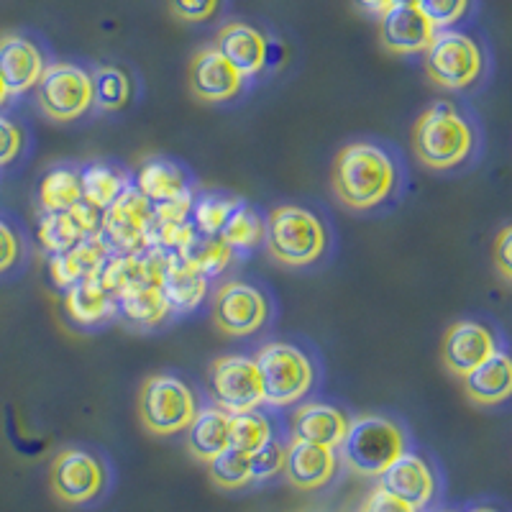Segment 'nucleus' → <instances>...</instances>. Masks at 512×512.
<instances>
[{"label":"nucleus","instance_id":"20","mask_svg":"<svg viewBox=\"0 0 512 512\" xmlns=\"http://www.w3.org/2000/svg\"><path fill=\"white\" fill-rule=\"evenodd\" d=\"M113 246L108 244V239L103 236V231L93 233L88 239H82L80 244L72 246L70 251H62V254H54L49 259V274H52V282L62 290H70L72 285H77L85 277H93L100 272L108 256L113 254Z\"/></svg>","mask_w":512,"mask_h":512},{"label":"nucleus","instance_id":"23","mask_svg":"<svg viewBox=\"0 0 512 512\" xmlns=\"http://www.w3.org/2000/svg\"><path fill=\"white\" fill-rule=\"evenodd\" d=\"M64 310L77 326H100L118 313V297L93 274L64 290Z\"/></svg>","mask_w":512,"mask_h":512},{"label":"nucleus","instance_id":"36","mask_svg":"<svg viewBox=\"0 0 512 512\" xmlns=\"http://www.w3.org/2000/svg\"><path fill=\"white\" fill-rule=\"evenodd\" d=\"M210 479L223 489H239L251 482V459L249 454H241L236 448L228 446L223 454L208 461Z\"/></svg>","mask_w":512,"mask_h":512},{"label":"nucleus","instance_id":"28","mask_svg":"<svg viewBox=\"0 0 512 512\" xmlns=\"http://www.w3.org/2000/svg\"><path fill=\"white\" fill-rule=\"evenodd\" d=\"M118 313L126 315L134 326L154 328L172 313V308L159 285H134L118 292Z\"/></svg>","mask_w":512,"mask_h":512},{"label":"nucleus","instance_id":"1","mask_svg":"<svg viewBox=\"0 0 512 512\" xmlns=\"http://www.w3.org/2000/svg\"><path fill=\"white\" fill-rule=\"evenodd\" d=\"M331 185L341 205L351 210H372L395 190L397 167L379 144L354 141L338 152Z\"/></svg>","mask_w":512,"mask_h":512},{"label":"nucleus","instance_id":"9","mask_svg":"<svg viewBox=\"0 0 512 512\" xmlns=\"http://www.w3.org/2000/svg\"><path fill=\"white\" fill-rule=\"evenodd\" d=\"M210 395L216 408L228 415H239L256 410L264 402V384L256 361L249 356H221L210 367Z\"/></svg>","mask_w":512,"mask_h":512},{"label":"nucleus","instance_id":"4","mask_svg":"<svg viewBox=\"0 0 512 512\" xmlns=\"http://www.w3.org/2000/svg\"><path fill=\"white\" fill-rule=\"evenodd\" d=\"M264 384V402L274 408H287L303 400L315 382L313 361L303 349L285 341L264 344L254 356Z\"/></svg>","mask_w":512,"mask_h":512},{"label":"nucleus","instance_id":"17","mask_svg":"<svg viewBox=\"0 0 512 512\" xmlns=\"http://www.w3.org/2000/svg\"><path fill=\"white\" fill-rule=\"evenodd\" d=\"M47 70L44 54L34 41L24 34L0 36V77L11 95H24L36 88Z\"/></svg>","mask_w":512,"mask_h":512},{"label":"nucleus","instance_id":"5","mask_svg":"<svg viewBox=\"0 0 512 512\" xmlns=\"http://www.w3.org/2000/svg\"><path fill=\"white\" fill-rule=\"evenodd\" d=\"M198 415L195 392L172 374H152L139 390V418L154 436H175L187 431Z\"/></svg>","mask_w":512,"mask_h":512},{"label":"nucleus","instance_id":"24","mask_svg":"<svg viewBox=\"0 0 512 512\" xmlns=\"http://www.w3.org/2000/svg\"><path fill=\"white\" fill-rule=\"evenodd\" d=\"M162 292L172 313H190L208 295V277L192 267L187 259H182L177 251H169L162 277Z\"/></svg>","mask_w":512,"mask_h":512},{"label":"nucleus","instance_id":"21","mask_svg":"<svg viewBox=\"0 0 512 512\" xmlns=\"http://www.w3.org/2000/svg\"><path fill=\"white\" fill-rule=\"evenodd\" d=\"M216 49L228 59V62L239 70V75L256 77L267 67L269 59V41L259 29L241 21L226 24L218 31Z\"/></svg>","mask_w":512,"mask_h":512},{"label":"nucleus","instance_id":"32","mask_svg":"<svg viewBox=\"0 0 512 512\" xmlns=\"http://www.w3.org/2000/svg\"><path fill=\"white\" fill-rule=\"evenodd\" d=\"M218 239L231 246L233 251L254 249L264 241V218H259V213L241 200L239 208L228 216L226 226L218 233Z\"/></svg>","mask_w":512,"mask_h":512},{"label":"nucleus","instance_id":"18","mask_svg":"<svg viewBox=\"0 0 512 512\" xmlns=\"http://www.w3.org/2000/svg\"><path fill=\"white\" fill-rule=\"evenodd\" d=\"M382 489H387L390 495L400 497L413 507H425L436 495V477L428 461L418 454H405L397 456L382 474Z\"/></svg>","mask_w":512,"mask_h":512},{"label":"nucleus","instance_id":"26","mask_svg":"<svg viewBox=\"0 0 512 512\" xmlns=\"http://www.w3.org/2000/svg\"><path fill=\"white\" fill-rule=\"evenodd\" d=\"M136 187L152 200V205L172 203V200L192 195L190 185H187V175L182 172L180 164L162 157H149L141 162L139 175H136Z\"/></svg>","mask_w":512,"mask_h":512},{"label":"nucleus","instance_id":"16","mask_svg":"<svg viewBox=\"0 0 512 512\" xmlns=\"http://www.w3.org/2000/svg\"><path fill=\"white\" fill-rule=\"evenodd\" d=\"M100 221H103L100 210L88 203H77L75 208L64 210V213H44V218L39 221L41 249L52 256L70 251L82 239L98 233Z\"/></svg>","mask_w":512,"mask_h":512},{"label":"nucleus","instance_id":"35","mask_svg":"<svg viewBox=\"0 0 512 512\" xmlns=\"http://www.w3.org/2000/svg\"><path fill=\"white\" fill-rule=\"evenodd\" d=\"M241 198H226V195H213V192H205L200 198H195L192 203V223L198 228V233L205 236H218L221 228L226 226L228 216L233 210L239 208Z\"/></svg>","mask_w":512,"mask_h":512},{"label":"nucleus","instance_id":"27","mask_svg":"<svg viewBox=\"0 0 512 512\" xmlns=\"http://www.w3.org/2000/svg\"><path fill=\"white\" fill-rule=\"evenodd\" d=\"M231 446V415L221 408L198 410L195 420L187 428V448L195 459H216Z\"/></svg>","mask_w":512,"mask_h":512},{"label":"nucleus","instance_id":"8","mask_svg":"<svg viewBox=\"0 0 512 512\" xmlns=\"http://www.w3.org/2000/svg\"><path fill=\"white\" fill-rule=\"evenodd\" d=\"M36 105L47 118L59 123L75 121L93 108V75L80 64H47L34 88Z\"/></svg>","mask_w":512,"mask_h":512},{"label":"nucleus","instance_id":"12","mask_svg":"<svg viewBox=\"0 0 512 512\" xmlns=\"http://www.w3.org/2000/svg\"><path fill=\"white\" fill-rule=\"evenodd\" d=\"M213 318H216L218 331L226 333V336H254L269 320V300L259 287L231 280L216 292Z\"/></svg>","mask_w":512,"mask_h":512},{"label":"nucleus","instance_id":"40","mask_svg":"<svg viewBox=\"0 0 512 512\" xmlns=\"http://www.w3.org/2000/svg\"><path fill=\"white\" fill-rule=\"evenodd\" d=\"M24 149V131L11 118L0 116V167L11 164Z\"/></svg>","mask_w":512,"mask_h":512},{"label":"nucleus","instance_id":"11","mask_svg":"<svg viewBox=\"0 0 512 512\" xmlns=\"http://www.w3.org/2000/svg\"><path fill=\"white\" fill-rule=\"evenodd\" d=\"M52 492L67 505H85L100 497L108 482L103 461L82 448H64L52 464Z\"/></svg>","mask_w":512,"mask_h":512},{"label":"nucleus","instance_id":"33","mask_svg":"<svg viewBox=\"0 0 512 512\" xmlns=\"http://www.w3.org/2000/svg\"><path fill=\"white\" fill-rule=\"evenodd\" d=\"M93 98L100 111H121L131 98V80L118 67L103 64L93 75Z\"/></svg>","mask_w":512,"mask_h":512},{"label":"nucleus","instance_id":"44","mask_svg":"<svg viewBox=\"0 0 512 512\" xmlns=\"http://www.w3.org/2000/svg\"><path fill=\"white\" fill-rule=\"evenodd\" d=\"M361 6L367 8L369 13H374V16H382L384 11H387V8L392 6V3H395V0H359Z\"/></svg>","mask_w":512,"mask_h":512},{"label":"nucleus","instance_id":"22","mask_svg":"<svg viewBox=\"0 0 512 512\" xmlns=\"http://www.w3.org/2000/svg\"><path fill=\"white\" fill-rule=\"evenodd\" d=\"M351 420L336 405L328 402H305L292 415V438L320 446L338 448L344 443Z\"/></svg>","mask_w":512,"mask_h":512},{"label":"nucleus","instance_id":"13","mask_svg":"<svg viewBox=\"0 0 512 512\" xmlns=\"http://www.w3.org/2000/svg\"><path fill=\"white\" fill-rule=\"evenodd\" d=\"M436 26L415 6V0H395L379 16V39L392 54H423L431 47Z\"/></svg>","mask_w":512,"mask_h":512},{"label":"nucleus","instance_id":"30","mask_svg":"<svg viewBox=\"0 0 512 512\" xmlns=\"http://www.w3.org/2000/svg\"><path fill=\"white\" fill-rule=\"evenodd\" d=\"M82 203L80 172L72 167H54L39 182V208L44 213H64Z\"/></svg>","mask_w":512,"mask_h":512},{"label":"nucleus","instance_id":"42","mask_svg":"<svg viewBox=\"0 0 512 512\" xmlns=\"http://www.w3.org/2000/svg\"><path fill=\"white\" fill-rule=\"evenodd\" d=\"M364 512H418V507L408 505V502L400 500V497L390 495L387 489L377 487L372 495H369Z\"/></svg>","mask_w":512,"mask_h":512},{"label":"nucleus","instance_id":"37","mask_svg":"<svg viewBox=\"0 0 512 512\" xmlns=\"http://www.w3.org/2000/svg\"><path fill=\"white\" fill-rule=\"evenodd\" d=\"M472 0H415V6L425 13V18L436 26V31L451 29L459 24L469 11Z\"/></svg>","mask_w":512,"mask_h":512},{"label":"nucleus","instance_id":"29","mask_svg":"<svg viewBox=\"0 0 512 512\" xmlns=\"http://www.w3.org/2000/svg\"><path fill=\"white\" fill-rule=\"evenodd\" d=\"M82 203L93 205L95 210H105L128 187V177L121 167L105 162H90L80 169Z\"/></svg>","mask_w":512,"mask_h":512},{"label":"nucleus","instance_id":"45","mask_svg":"<svg viewBox=\"0 0 512 512\" xmlns=\"http://www.w3.org/2000/svg\"><path fill=\"white\" fill-rule=\"evenodd\" d=\"M8 98H11V93H8L6 82H3V77H0V108L8 103Z\"/></svg>","mask_w":512,"mask_h":512},{"label":"nucleus","instance_id":"15","mask_svg":"<svg viewBox=\"0 0 512 512\" xmlns=\"http://www.w3.org/2000/svg\"><path fill=\"white\" fill-rule=\"evenodd\" d=\"M190 90L203 103H226L244 90V77L216 47H205L190 62Z\"/></svg>","mask_w":512,"mask_h":512},{"label":"nucleus","instance_id":"2","mask_svg":"<svg viewBox=\"0 0 512 512\" xmlns=\"http://www.w3.org/2000/svg\"><path fill=\"white\" fill-rule=\"evenodd\" d=\"M264 244L277 264L308 267L326 254L328 233L313 210L280 205L264 218Z\"/></svg>","mask_w":512,"mask_h":512},{"label":"nucleus","instance_id":"39","mask_svg":"<svg viewBox=\"0 0 512 512\" xmlns=\"http://www.w3.org/2000/svg\"><path fill=\"white\" fill-rule=\"evenodd\" d=\"M221 0H169L172 16L185 24H205L218 13Z\"/></svg>","mask_w":512,"mask_h":512},{"label":"nucleus","instance_id":"6","mask_svg":"<svg viewBox=\"0 0 512 512\" xmlns=\"http://www.w3.org/2000/svg\"><path fill=\"white\" fill-rule=\"evenodd\" d=\"M341 451L356 474L379 477L397 456L405 454V433L392 420L361 415L349 423Z\"/></svg>","mask_w":512,"mask_h":512},{"label":"nucleus","instance_id":"14","mask_svg":"<svg viewBox=\"0 0 512 512\" xmlns=\"http://www.w3.org/2000/svg\"><path fill=\"white\" fill-rule=\"evenodd\" d=\"M495 351H500L495 333L477 320H459L443 336V364L448 372L461 379L474 372Z\"/></svg>","mask_w":512,"mask_h":512},{"label":"nucleus","instance_id":"46","mask_svg":"<svg viewBox=\"0 0 512 512\" xmlns=\"http://www.w3.org/2000/svg\"><path fill=\"white\" fill-rule=\"evenodd\" d=\"M474 512H497V510H492V507H479V510H474Z\"/></svg>","mask_w":512,"mask_h":512},{"label":"nucleus","instance_id":"7","mask_svg":"<svg viewBox=\"0 0 512 512\" xmlns=\"http://www.w3.org/2000/svg\"><path fill=\"white\" fill-rule=\"evenodd\" d=\"M425 75L443 90H464L479 80L484 54L477 41L461 31H436L431 47L425 49Z\"/></svg>","mask_w":512,"mask_h":512},{"label":"nucleus","instance_id":"31","mask_svg":"<svg viewBox=\"0 0 512 512\" xmlns=\"http://www.w3.org/2000/svg\"><path fill=\"white\" fill-rule=\"evenodd\" d=\"M177 254L187 259L198 272H203L208 280L221 274L233 262L231 246L223 244L218 236H205V233H195Z\"/></svg>","mask_w":512,"mask_h":512},{"label":"nucleus","instance_id":"10","mask_svg":"<svg viewBox=\"0 0 512 512\" xmlns=\"http://www.w3.org/2000/svg\"><path fill=\"white\" fill-rule=\"evenodd\" d=\"M154 221V205L139 187L128 185L126 190L103 210L100 231L108 244L123 254H139L149 249V231Z\"/></svg>","mask_w":512,"mask_h":512},{"label":"nucleus","instance_id":"41","mask_svg":"<svg viewBox=\"0 0 512 512\" xmlns=\"http://www.w3.org/2000/svg\"><path fill=\"white\" fill-rule=\"evenodd\" d=\"M18 256H21V241L16 231L6 221H0V274L16 267Z\"/></svg>","mask_w":512,"mask_h":512},{"label":"nucleus","instance_id":"43","mask_svg":"<svg viewBox=\"0 0 512 512\" xmlns=\"http://www.w3.org/2000/svg\"><path fill=\"white\" fill-rule=\"evenodd\" d=\"M495 267L497 272L512 282V226L502 228L495 239Z\"/></svg>","mask_w":512,"mask_h":512},{"label":"nucleus","instance_id":"34","mask_svg":"<svg viewBox=\"0 0 512 512\" xmlns=\"http://www.w3.org/2000/svg\"><path fill=\"white\" fill-rule=\"evenodd\" d=\"M274 438V428L267 415L249 410V413L231 415V448L241 454H254L264 443Z\"/></svg>","mask_w":512,"mask_h":512},{"label":"nucleus","instance_id":"19","mask_svg":"<svg viewBox=\"0 0 512 512\" xmlns=\"http://www.w3.org/2000/svg\"><path fill=\"white\" fill-rule=\"evenodd\" d=\"M336 466V448L292 438V443H287L282 474L297 489H320L323 484L331 482Z\"/></svg>","mask_w":512,"mask_h":512},{"label":"nucleus","instance_id":"3","mask_svg":"<svg viewBox=\"0 0 512 512\" xmlns=\"http://www.w3.org/2000/svg\"><path fill=\"white\" fill-rule=\"evenodd\" d=\"M413 149L425 167L454 169L472 154L474 131L454 105L436 103L415 121Z\"/></svg>","mask_w":512,"mask_h":512},{"label":"nucleus","instance_id":"25","mask_svg":"<svg viewBox=\"0 0 512 512\" xmlns=\"http://www.w3.org/2000/svg\"><path fill=\"white\" fill-rule=\"evenodd\" d=\"M466 397L477 405H500L512 397V356L495 351L464 377Z\"/></svg>","mask_w":512,"mask_h":512},{"label":"nucleus","instance_id":"38","mask_svg":"<svg viewBox=\"0 0 512 512\" xmlns=\"http://www.w3.org/2000/svg\"><path fill=\"white\" fill-rule=\"evenodd\" d=\"M285 451L287 446L277 438H269L259 451L249 456L251 459V482H262V479H272L274 474H280L285 469Z\"/></svg>","mask_w":512,"mask_h":512}]
</instances>
